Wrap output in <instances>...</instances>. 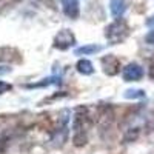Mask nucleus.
Wrapping results in <instances>:
<instances>
[{
  "instance_id": "obj_7",
  "label": "nucleus",
  "mask_w": 154,
  "mask_h": 154,
  "mask_svg": "<svg viewBox=\"0 0 154 154\" xmlns=\"http://www.w3.org/2000/svg\"><path fill=\"white\" fill-rule=\"evenodd\" d=\"M77 71H79L80 74L83 75H89V74H93L94 72V66H93V63L86 60V59H80L79 62H77V65H75Z\"/></svg>"
},
{
  "instance_id": "obj_4",
  "label": "nucleus",
  "mask_w": 154,
  "mask_h": 154,
  "mask_svg": "<svg viewBox=\"0 0 154 154\" xmlns=\"http://www.w3.org/2000/svg\"><path fill=\"white\" fill-rule=\"evenodd\" d=\"M102 66H103L105 74L116 75L120 71V60L112 54H108V56H105L103 59H102Z\"/></svg>"
},
{
  "instance_id": "obj_20",
  "label": "nucleus",
  "mask_w": 154,
  "mask_h": 154,
  "mask_svg": "<svg viewBox=\"0 0 154 154\" xmlns=\"http://www.w3.org/2000/svg\"><path fill=\"white\" fill-rule=\"evenodd\" d=\"M146 25H149V26H152V25H154V17H151L148 22H146Z\"/></svg>"
},
{
  "instance_id": "obj_8",
  "label": "nucleus",
  "mask_w": 154,
  "mask_h": 154,
  "mask_svg": "<svg viewBox=\"0 0 154 154\" xmlns=\"http://www.w3.org/2000/svg\"><path fill=\"white\" fill-rule=\"evenodd\" d=\"M102 51V46L100 45H85L82 48H77L74 51L75 56H89V54H96V53H100Z\"/></svg>"
},
{
  "instance_id": "obj_2",
  "label": "nucleus",
  "mask_w": 154,
  "mask_h": 154,
  "mask_svg": "<svg viewBox=\"0 0 154 154\" xmlns=\"http://www.w3.org/2000/svg\"><path fill=\"white\" fill-rule=\"evenodd\" d=\"M74 43H75V37L69 29H62L54 37V48H57L60 51H65V49L74 46Z\"/></svg>"
},
{
  "instance_id": "obj_6",
  "label": "nucleus",
  "mask_w": 154,
  "mask_h": 154,
  "mask_svg": "<svg viewBox=\"0 0 154 154\" xmlns=\"http://www.w3.org/2000/svg\"><path fill=\"white\" fill-rule=\"evenodd\" d=\"M89 125H91V120H89L88 116L77 114L75 117H74V120H72V130H74V133H77V131H85Z\"/></svg>"
},
{
  "instance_id": "obj_1",
  "label": "nucleus",
  "mask_w": 154,
  "mask_h": 154,
  "mask_svg": "<svg viewBox=\"0 0 154 154\" xmlns=\"http://www.w3.org/2000/svg\"><path fill=\"white\" fill-rule=\"evenodd\" d=\"M126 35H128V25L123 20H116L114 23L108 25L105 29V37L108 38L111 45L120 43L122 40H125Z\"/></svg>"
},
{
  "instance_id": "obj_10",
  "label": "nucleus",
  "mask_w": 154,
  "mask_h": 154,
  "mask_svg": "<svg viewBox=\"0 0 154 154\" xmlns=\"http://www.w3.org/2000/svg\"><path fill=\"white\" fill-rule=\"evenodd\" d=\"M16 49L12 48H0V62H12V60H19V57H16L17 54Z\"/></svg>"
},
{
  "instance_id": "obj_11",
  "label": "nucleus",
  "mask_w": 154,
  "mask_h": 154,
  "mask_svg": "<svg viewBox=\"0 0 154 154\" xmlns=\"http://www.w3.org/2000/svg\"><path fill=\"white\" fill-rule=\"evenodd\" d=\"M72 143H74L75 146H83V145H86V134H85L83 131H77V133L74 134V137H72Z\"/></svg>"
},
{
  "instance_id": "obj_19",
  "label": "nucleus",
  "mask_w": 154,
  "mask_h": 154,
  "mask_svg": "<svg viewBox=\"0 0 154 154\" xmlns=\"http://www.w3.org/2000/svg\"><path fill=\"white\" fill-rule=\"evenodd\" d=\"M148 74H149V77H151V79H154V63H152V65L149 66V71H148Z\"/></svg>"
},
{
  "instance_id": "obj_18",
  "label": "nucleus",
  "mask_w": 154,
  "mask_h": 154,
  "mask_svg": "<svg viewBox=\"0 0 154 154\" xmlns=\"http://www.w3.org/2000/svg\"><path fill=\"white\" fill-rule=\"evenodd\" d=\"M6 72H11V68H8V66H0V74H6Z\"/></svg>"
},
{
  "instance_id": "obj_17",
  "label": "nucleus",
  "mask_w": 154,
  "mask_h": 154,
  "mask_svg": "<svg viewBox=\"0 0 154 154\" xmlns=\"http://www.w3.org/2000/svg\"><path fill=\"white\" fill-rule=\"evenodd\" d=\"M145 40H146V43H149V45H154V31H149V32L146 34Z\"/></svg>"
},
{
  "instance_id": "obj_13",
  "label": "nucleus",
  "mask_w": 154,
  "mask_h": 154,
  "mask_svg": "<svg viewBox=\"0 0 154 154\" xmlns=\"http://www.w3.org/2000/svg\"><path fill=\"white\" fill-rule=\"evenodd\" d=\"M51 83H60V77H49V79H43V82L40 83H34V85H28V88H40V86H48Z\"/></svg>"
},
{
  "instance_id": "obj_3",
  "label": "nucleus",
  "mask_w": 154,
  "mask_h": 154,
  "mask_svg": "<svg viewBox=\"0 0 154 154\" xmlns=\"http://www.w3.org/2000/svg\"><path fill=\"white\" fill-rule=\"evenodd\" d=\"M122 75H123V80L125 82H136V80H140L143 77V68L137 65V63H130L126 65L122 71Z\"/></svg>"
},
{
  "instance_id": "obj_16",
  "label": "nucleus",
  "mask_w": 154,
  "mask_h": 154,
  "mask_svg": "<svg viewBox=\"0 0 154 154\" xmlns=\"http://www.w3.org/2000/svg\"><path fill=\"white\" fill-rule=\"evenodd\" d=\"M6 146H8V140L5 139V136H2L0 137V152H5Z\"/></svg>"
},
{
  "instance_id": "obj_14",
  "label": "nucleus",
  "mask_w": 154,
  "mask_h": 154,
  "mask_svg": "<svg viewBox=\"0 0 154 154\" xmlns=\"http://www.w3.org/2000/svg\"><path fill=\"white\" fill-rule=\"evenodd\" d=\"M143 96H145V91H142V89H128L125 93L126 99H139V97H143Z\"/></svg>"
},
{
  "instance_id": "obj_9",
  "label": "nucleus",
  "mask_w": 154,
  "mask_h": 154,
  "mask_svg": "<svg viewBox=\"0 0 154 154\" xmlns=\"http://www.w3.org/2000/svg\"><path fill=\"white\" fill-rule=\"evenodd\" d=\"M111 14L114 17H120L125 12V0H109Z\"/></svg>"
},
{
  "instance_id": "obj_5",
  "label": "nucleus",
  "mask_w": 154,
  "mask_h": 154,
  "mask_svg": "<svg viewBox=\"0 0 154 154\" xmlns=\"http://www.w3.org/2000/svg\"><path fill=\"white\" fill-rule=\"evenodd\" d=\"M62 6H63V12L68 17L71 19L79 17V0H62Z\"/></svg>"
},
{
  "instance_id": "obj_15",
  "label": "nucleus",
  "mask_w": 154,
  "mask_h": 154,
  "mask_svg": "<svg viewBox=\"0 0 154 154\" xmlns=\"http://www.w3.org/2000/svg\"><path fill=\"white\" fill-rule=\"evenodd\" d=\"M12 86L9 85V83H6V82H3V80H0V94H3V93H6V91H9Z\"/></svg>"
},
{
  "instance_id": "obj_12",
  "label": "nucleus",
  "mask_w": 154,
  "mask_h": 154,
  "mask_svg": "<svg viewBox=\"0 0 154 154\" xmlns=\"http://www.w3.org/2000/svg\"><path fill=\"white\" fill-rule=\"evenodd\" d=\"M139 133H140V128H130V130L125 133L123 140L125 142H133V140H136L139 137Z\"/></svg>"
}]
</instances>
